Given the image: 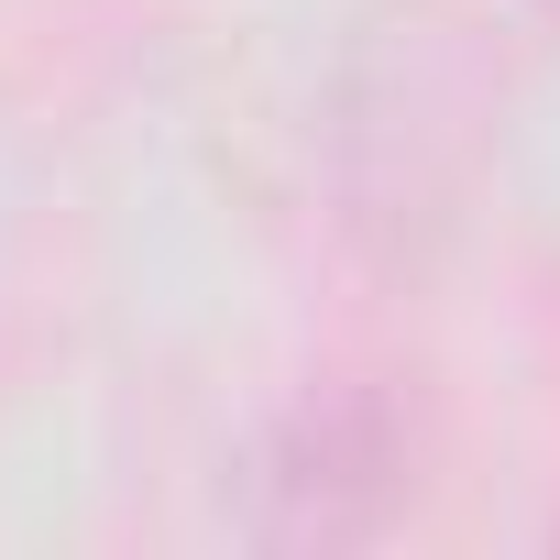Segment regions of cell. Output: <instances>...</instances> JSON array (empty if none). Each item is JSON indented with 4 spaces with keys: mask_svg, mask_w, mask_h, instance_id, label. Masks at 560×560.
Returning a JSON list of instances; mask_svg holds the SVG:
<instances>
[{
    "mask_svg": "<svg viewBox=\"0 0 560 560\" xmlns=\"http://www.w3.org/2000/svg\"><path fill=\"white\" fill-rule=\"evenodd\" d=\"M538 12H560V0H538Z\"/></svg>",
    "mask_w": 560,
    "mask_h": 560,
    "instance_id": "6da1fadb",
    "label": "cell"
}]
</instances>
